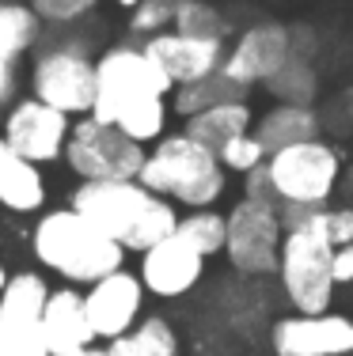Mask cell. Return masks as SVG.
Masks as SVG:
<instances>
[{"mask_svg": "<svg viewBox=\"0 0 353 356\" xmlns=\"http://www.w3.org/2000/svg\"><path fill=\"white\" fill-rule=\"evenodd\" d=\"M148 148L125 137L118 125H107L99 118H80L69 129L65 163L84 182H114V178H137L145 167Z\"/></svg>", "mask_w": 353, "mask_h": 356, "instance_id": "52a82bcc", "label": "cell"}, {"mask_svg": "<svg viewBox=\"0 0 353 356\" xmlns=\"http://www.w3.org/2000/svg\"><path fill=\"white\" fill-rule=\"evenodd\" d=\"M4 284H8V266L0 261V292H4Z\"/></svg>", "mask_w": 353, "mask_h": 356, "instance_id": "d590c367", "label": "cell"}, {"mask_svg": "<svg viewBox=\"0 0 353 356\" xmlns=\"http://www.w3.org/2000/svg\"><path fill=\"white\" fill-rule=\"evenodd\" d=\"M289 27L285 23H255V27H247L240 38L228 46V54H224V65L221 72L235 80L240 88H258V83H270V76L281 69L285 61H289Z\"/></svg>", "mask_w": 353, "mask_h": 356, "instance_id": "9a60e30c", "label": "cell"}, {"mask_svg": "<svg viewBox=\"0 0 353 356\" xmlns=\"http://www.w3.org/2000/svg\"><path fill=\"white\" fill-rule=\"evenodd\" d=\"M217 156H221V163H224V171H228V175H251L255 167H262L266 159H270V152L262 148V140L255 137V129H251V133L232 137L221 152H217Z\"/></svg>", "mask_w": 353, "mask_h": 356, "instance_id": "4316f807", "label": "cell"}, {"mask_svg": "<svg viewBox=\"0 0 353 356\" xmlns=\"http://www.w3.org/2000/svg\"><path fill=\"white\" fill-rule=\"evenodd\" d=\"M289 54L304 57V61H315L319 57V31L308 27V23H289Z\"/></svg>", "mask_w": 353, "mask_h": 356, "instance_id": "f546056e", "label": "cell"}, {"mask_svg": "<svg viewBox=\"0 0 353 356\" xmlns=\"http://www.w3.org/2000/svg\"><path fill=\"white\" fill-rule=\"evenodd\" d=\"M266 171H270V186L277 209H319L331 205V197L342 190V156L331 140L315 137L304 144H292V148H281L266 159Z\"/></svg>", "mask_w": 353, "mask_h": 356, "instance_id": "5b68a950", "label": "cell"}, {"mask_svg": "<svg viewBox=\"0 0 353 356\" xmlns=\"http://www.w3.org/2000/svg\"><path fill=\"white\" fill-rule=\"evenodd\" d=\"M42 19L27 0H0V61L15 65L38 42Z\"/></svg>", "mask_w": 353, "mask_h": 356, "instance_id": "44dd1931", "label": "cell"}, {"mask_svg": "<svg viewBox=\"0 0 353 356\" xmlns=\"http://www.w3.org/2000/svg\"><path fill=\"white\" fill-rule=\"evenodd\" d=\"M31 95L61 114H91L95 106V61L84 46H49L31 65Z\"/></svg>", "mask_w": 353, "mask_h": 356, "instance_id": "9c48e42d", "label": "cell"}, {"mask_svg": "<svg viewBox=\"0 0 353 356\" xmlns=\"http://www.w3.org/2000/svg\"><path fill=\"white\" fill-rule=\"evenodd\" d=\"M342 103H346V118H350V122H353V88L346 91V99H342Z\"/></svg>", "mask_w": 353, "mask_h": 356, "instance_id": "e575fe53", "label": "cell"}, {"mask_svg": "<svg viewBox=\"0 0 353 356\" xmlns=\"http://www.w3.org/2000/svg\"><path fill=\"white\" fill-rule=\"evenodd\" d=\"M145 284L130 269H114L103 281L88 284L84 292V307H88V322L95 337L103 341H118L141 322V307H145Z\"/></svg>", "mask_w": 353, "mask_h": 356, "instance_id": "4fadbf2b", "label": "cell"}, {"mask_svg": "<svg viewBox=\"0 0 353 356\" xmlns=\"http://www.w3.org/2000/svg\"><path fill=\"white\" fill-rule=\"evenodd\" d=\"M0 129H4L0 137L12 144L23 159H31V163L42 167V163H54V159L65 156L72 122H69V114H61L57 106L27 95L4 114Z\"/></svg>", "mask_w": 353, "mask_h": 356, "instance_id": "8fae6325", "label": "cell"}, {"mask_svg": "<svg viewBox=\"0 0 353 356\" xmlns=\"http://www.w3.org/2000/svg\"><path fill=\"white\" fill-rule=\"evenodd\" d=\"M175 235H182L205 258L224 254V243H228V213H221V209H190L187 216H179Z\"/></svg>", "mask_w": 353, "mask_h": 356, "instance_id": "cb8c5ba5", "label": "cell"}, {"mask_svg": "<svg viewBox=\"0 0 353 356\" xmlns=\"http://www.w3.org/2000/svg\"><path fill=\"white\" fill-rule=\"evenodd\" d=\"M137 182L182 209H213L228 193V171L221 156L190 133H164L148 148Z\"/></svg>", "mask_w": 353, "mask_h": 356, "instance_id": "277c9868", "label": "cell"}, {"mask_svg": "<svg viewBox=\"0 0 353 356\" xmlns=\"http://www.w3.org/2000/svg\"><path fill=\"white\" fill-rule=\"evenodd\" d=\"M65 356H107V349H95V345H88V349H80V353H65Z\"/></svg>", "mask_w": 353, "mask_h": 356, "instance_id": "836d02e7", "label": "cell"}, {"mask_svg": "<svg viewBox=\"0 0 353 356\" xmlns=\"http://www.w3.org/2000/svg\"><path fill=\"white\" fill-rule=\"evenodd\" d=\"M31 254L42 269L65 277L72 284H95L107 273L122 269L125 247L103 235L77 209H49L31 232Z\"/></svg>", "mask_w": 353, "mask_h": 356, "instance_id": "3957f363", "label": "cell"}, {"mask_svg": "<svg viewBox=\"0 0 353 356\" xmlns=\"http://www.w3.org/2000/svg\"><path fill=\"white\" fill-rule=\"evenodd\" d=\"M12 91H15V72H12L8 61H0V106L12 99ZM0 122H4V118H0Z\"/></svg>", "mask_w": 353, "mask_h": 356, "instance_id": "1f68e13d", "label": "cell"}, {"mask_svg": "<svg viewBox=\"0 0 353 356\" xmlns=\"http://www.w3.org/2000/svg\"><path fill=\"white\" fill-rule=\"evenodd\" d=\"M323 133V118H319L315 106H292V103H274L266 114L255 118V137L262 140V148L281 152L292 148V144L315 140Z\"/></svg>", "mask_w": 353, "mask_h": 356, "instance_id": "d6986e66", "label": "cell"}, {"mask_svg": "<svg viewBox=\"0 0 353 356\" xmlns=\"http://www.w3.org/2000/svg\"><path fill=\"white\" fill-rule=\"evenodd\" d=\"M342 190H346V205L353 209V167H350L346 175H342Z\"/></svg>", "mask_w": 353, "mask_h": 356, "instance_id": "d6a6232c", "label": "cell"}, {"mask_svg": "<svg viewBox=\"0 0 353 356\" xmlns=\"http://www.w3.org/2000/svg\"><path fill=\"white\" fill-rule=\"evenodd\" d=\"M274 356H353V318L338 311L281 315L270 326Z\"/></svg>", "mask_w": 353, "mask_h": 356, "instance_id": "7c38bea8", "label": "cell"}, {"mask_svg": "<svg viewBox=\"0 0 353 356\" xmlns=\"http://www.w3.org/2000/svg\"><path fill=\"white\" fill-rule=\"evenodd\" d=\"M255 129V110H251L247 99H232V103H217L209 110H198V114L187 118V129L198 144H205V148L221 152L224 144L232 137H240V133H251Z\"/></svg>", "mask_w": 353, "mask_h": 356, "instance_id": "ffe728a7", "label": "cell"}, {"mask_svg": "<svg viewBox=\"0 0 353 356\" xmlns=\"http://www.w3.org/2000/svg\"><path fill=\"white\" fill-rule=\"evenodd\" d=\"M175 83L145 46H111L95 57V106L91 118L118 125L137 144H156L167 133Z\"/></svg>", "mask_w": 353, "mask_h": 356, "instance_id": "6da1fadb", "label": "cell"}, {"mask_svg": "<svg viewBox=\"0 0 353 356\" xmlns=\"http://www.w3.org/2000/svg\"><path fill=\"white\" fill-rule=\"evenodd\" d=\"M266 91H270L277 103L312 106L315 95H319V69H315V61H304V57H289V61H285L281 69L270 76Z\"/></svg>", "mask_w": 353, "mask_h": 356, "instance_id": "603a6c76", "label": "cell"}, {"mask_svg": "<svg viewBox=\"0 0 353 356\" xmlns=\"http://www.w3.org/2000/svg\"><path fill=\"white\" fill-rule=\"evenodd\" d=\"M281 243H285V224H281V209L277 205L240 197L228 209L224 254H228V266L240 277H277Z\"/></svg>", "mask_w": 353, "mask_h": 356, "instance_id": "ba28073f", "label": "cell"}, {"mask_svg": "<svg viewBox=\"0 0 353 356\" xmlns=\"http://www.w3.org/2000/svg\"><path fill=\"white\" fill-rule=\"evenodd\" d=\"M334 284H353V243L334 250Z\"/></svg>", "mask_w": 353, "mask_h": 356, "instance_id": "4dcf8cb0", "label": "cell"}, {"mask_svg": "<svg viewBox=\"0 0 353 356\" xmlns=\"http://www.w3.org/2000/svg\"><path fill=\"white\" fill-rule=\"evenodd\" d=\"M95 4L99 0H31V8L38 12V19L42 23H57V27L84 19L88 12H95Z\"/></svg>", "mask_w": 353, "mask_h": 356, "instance_id": "f1b7e54d", "label": "cell"}, {"mask_svg": "<svg viewBox=\"0 0 353 356\" xmlns=\"http://www.w3.org/2000/svg\"><path fill=\"white\" fill-rule=\"evenodd\" d=\"M171 31L179 35H194V38H213V42H228L232 23L224 19V12L209 0H182L179 12H175Z\"/></svg>", "mask_w": 353, "mask_h": 356, "instance_id": "484cf974", "label": "cell"}, {"mask_svg": "<svg viewBox=\"0 0 353 356\" xmlns=\"http://www.w3.org/2000/svg\"><path fill=\"white\" fill-rule=\"evenodd\" d=\"M232 99H247V88H240L235 80H228L224 72H213L198 83H187V88L171 91V110L179 118H190L198 110H209L217 103H232Z\"/></svg>", "mask_w": 353, "mask_h": 356, "instance_id": "7402d4cb", "label": "cell"}, {"mask_svg": "<svg viewBox=\"0 0 353 356\" xmlns=\"http://www.w3.org/2000/svg\"><path fill=\"white\" fill-rule=\"evenodd\" d=\"M49 292L54 288L31 269L8 277L0 292V356H49L38 326Z\"/></svg>", "mask_w": 353, "mask_h": 356, "instance_id": "30bf717a", "label": "cell"}, {"mask_svg": "<svg viewBox=\"0 0 353 356\" xmlns=\"http://www.w3.org/2000/svg\"><path fill=\"white\" fill-rule=\"evenodd\" d=\"M84 220L122 243L125 254H145L159 239L175 235L179 227V205L141 186L137 178H114V182H80L72 205Z\"/></svg>", "mask_w": 353, "mask_h": 356, "instance_id": "7a4b0ae2", "label": "cell"}, {"mask_svg": "<svg viewBox=\"0 0 353 356\" xmlns=\"http://www.w3.org/2000/svg\"><path fill=\"white\" fill-rule=\"evenodd\" d=\"M205 254H198L182 235H167L156 247L141 254L137 277L145 284L148 296L156 300H182L187 292H194L205 277Z\"/></svg>", "mask_w": 353, "mask_h": 356, "instance_id": "5bb4252c", "label": "cell"}, {"mask_svg": "<svg viewBox=\"0 0 353 356\" xmlns=\"http://www.w3.org/2000/svg\"><path fill=\"white\" fill-rule=\"evenodd\" d=\"M114 4H118V8H130V12H133V8L141 4V0H114Z\"/></svg>", "mask_w": 353, "mask_h": 356, "instance_id": "8d00e7d4", "label": "cell"}, {"mask_svg": "<svg viewBox=\"0 0 353 356\" xmlns=\"http://www.w3.org/2000/svg\"><path fill=\"white\" fill-rule=\"evenodd\" d=\"M130 356H179V334L164 315H145L125 337H118Z\"/></svg>", "mask_w": 353, "mask_h": 356, "instance_id": "d4e9b609", "label": "cell"}, {"mask_svg": "<svg viewBox=\"0 0 353 356\" xmlns=\"http://www.w3.org/2000/svg\"><path fill=\"white\" fill-rule=\"evenodd\" d=\"M0 209L19 216L46 209V178L38 163L23 159L4 137H0Z\"/></svg>", "mask_w": 353, "mask_h": 356, "instance_id": "ac0fdd59", "label": "cell"}, {"mask_svg": "<svg viewBox=\"0 0 353 356\" xmlns=\"http://www.w3.org/2000/svg\"><path fill=\"white\" fill-rule=\"evenodd\" d=\"M145 54L167 72V80H171L175 88H187V83H198V80H205V76L221 72L228 49H224V42H213V38L159 31V35L145 38Z\"/></svg>", "mask_w": 353, "mask_h": 356, "instance_id": "2e32d148", "label": "cell"}, {"mask_svg": "<svg viewBox=\"0 0 353 356\" xmlns=\"http://www.w3.org/2000/svg\"><path fill=\"white\" fill-rule=\"evenodd\" d=\"M277 284L300 315H323L334 303V247L312 227H289L277 261Z\"/></svg>", "mask_w": 353, "mask_h": 356, "instance_id": "8992f818", "label": "cell"}, {"mask_svg": "<svg viewBox=\"0 0 353 356\" xmlns=\"http://www.w3.org/2000/svg\"><path fill=\"white\" fill-rule=\"evenodd\" d=\"M42 341H46L49 356L80 353L95 341V330L88 322V307H84V292L77 288H54L42 307Z\"/></svg>", "mask_w": 353, "mask_h": 356, "instance_id": "e0dca14e", "label": "cell"}, {"mask_svg": "<svg viewBox=\"0 0 353 356\" xmlns=\"http://www.w3.org/2000/svg\"><path fill=\"white\" fill-rule=\"evenodd\" d=\"M179 4H182V0H141V4L133 8L130 31H133V35H145V38L159 35V31H167L175 23Z\"/></svg>", "mask_w": 353, "mask_h": 356, "instance_id": "83f0119b", "label": "cell"}]
</instances>
